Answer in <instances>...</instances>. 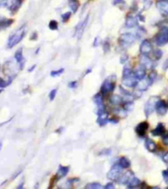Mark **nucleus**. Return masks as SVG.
I'll list each match as a JSON object with an SVG mask.
<instances>
[{"instance_id":"obj_9","label":"nucleus","mask_w":168,"mask_h":189,"mask_svg":"<svg viewBox=\"0 0 168 189\" xmlns=\"http://www.w3.org/2000/svg\"><path fill=\"white\" fill-rule=\"evenodd\" d=\"M152 50V44L151 42L148 40H143V42L141 44V46H140V51H141L142 54L147 55L151 52Z\"/></svg>"},{"instance_id":"obj_20","label":"nucleus","mask_w":168,"mask_h":189,"mask_svg":"<svg viewBox=\"0 0 168 189\" xmlns=\"http://www.w3.org/2000/svg\"><path fill=\"white\" fill-rule=\"evenodd\" d=\"M128 187L129 188H135V187H138L141 185V181H140V179L137 178V177H132L130 179V181L128 182Z\"/></svg>"},{"instance_id":"obj_38","label":"nucleus","mask_w":168,"mask_h":189,"mask_svg":"<svg viewBox=\"0 0 168 189\" xmlns=\"http://www.w3.org/2000/svg\"><path fill=\"white\" fill-rule=\"evenodd\" d=\"M76 85H77V82H76V81H75V82H71V83L69 84V87H70V88H75V87H76Z\"/></svg>"},{"instance_id":"obj_41","label":"nucleus","mask_w":168,"mask_h":189,"mask_svg":"<svg viewBox=\"0 0 168 189\" xmlns=\"http://www.w3.org/2000/svg\"><path fill=\"white\" fill-rule=\"evenodd\" d=\"M168 68V59L167 60H165V62H164V65H163V69L164 70H166Z\"/></svg>"},{"instance_id":"obj_39","label":"nucleus","mask_w":168,"mask_h":189,"mask_svg":"<svg viewBox=\"0 0 168 189\" xmlns=\"http://www.w3.org/2000/svg\"><path fill=\"white\" fill-rule=\"evenodd\" d=\"M122 1H123V0H113V2H112V4H113V5H117V4L121 3Z\"/></svg>"},{"instance_id":"obj_8","label":"nucleus","mask_w":168,"mask_h":189,"mask_svg":"<svg viewBox=\"0 0 168 189\" xmlns=\"http://www.w3.org/2000/svg\"><path fill=\"white\" fill-rule=\"evenodd\" d=\"M114 83L112 82V80H110L109 78L108 79H106L105 81L103 82V84H102V86H101V94H108V93H111L112 91L114 90Z\"/></svg>"},{"instance_id":"obj_16","label":"nucleus","mask_w":168,"mask_h":189,"mask_svg":"<svg viewBox=\"0 0 168 189\" xmlns=\"http://www.w3.org/2000/svg\"><path fill=\"white\" fill-rule=\"evenodd\" d=\"M151 134L155 136H159V135H164L165 134V127L162 123L158 124L155 129L151 131Z\"/></svg>"},{"instance_id":"obj_24","label":"nucleus","mask_w":168,"mask_h":189,"mask_svg":"<svg viewBox=\"0 0 168 189\" xmlns=\"http://www.w3.org/2000/svg\"><path fill=\"white\" fill-rule=\"evenodd\" d=\"M133 107H134V103L132 101H127L125 103H124V106H123V108L126 110V111H130V110H133Z\"/></svg>"},{"instance_id":"obj_36","label":"nucleus","mask_w":168,"mask_h":189,"mask_svg":"<svg viewBox=\"0 0 168 189\" xmlns=\"http://www.w3.org/2000/svg\"><path fill=\"white\" fill-rule=\"evenodd\" d=\"M109 50V44L108 41H105L104 44V51H108Z\"/></svg>"},{"instance_id":"obj_26","label":"nucleus","mask_w":168,"mask_h":189,"mask_svg":"<svg viewBox=\"0 0 168 189\" xmlns=\"http://www.w3.org/2000/svg\"><path fill=\"white\" fill-rule=\"evenodd\" d=\"M86 188H88V189H100V188H102V186H101L100 183L92 182V183L88 184V185L86 186Z\"/></svg>"},{"instance_id":"obj_25","label":"nucleus","mask_w":168,"mask_h":189,"mask_svg":"<svg viewBox=\"0 0 168 189\" xmlns=\"http://www.w3.org/2000/svg\"><path fill=\"white\" fill-rule=\"evenodd\" d=\"M156 72L155 71H151V73H149V75H148V79H147V82H148V84L149 85H151L153 82H155V78H156Z\"/></svg>"},{"instance_id":"obj_28","label":"nucleus","mask_w":168,"mask_h":189,"mask_svg":"<svg viewBox=\"0 0 168 189\" xmlns=\"http://www.w3.org/2000/svg\"><path fill=\"white\" fill-rule=\"evenodd\" d=\"M49 28L51 30H56L58 28V24L56 21H51L50 24H49Z\"/></svg>"},{"instance_id":"obj_27","label":"nucleus","mask_w":168,"mask_h":189,"mask_svg":"<svg viewBox=\"0 0 168 189\" xmlns=\"http://www.w3.org/2000/svg\"><path fill=\"white\" fill-rule=\"evenodd\" d=\"M153 55H155V57L156 59H159V58H161V56H162V51L160 49H156V50L153 51Z\"/></svg>"},{"instance_id":"obj_23","label":"nucleus","mask_w":168,"mask_h":189,"mask_svg":"<svg viewBox=\"0 0 168 189\" xmlns=\"http://www.w3.org/2000/svg\"><path fill=\"white\" fill-rule=\"evenodd\" d=\"M69 5H70V7H71L73 12H76L79 8V2L77 1V0H70Z\"/></svg>"},{"instance_id":"obj_19","label":"nucleus","mask_w":168,"mask_h":189,"mask_svg":"<svg viewBox=\"0 0 168 189\" xmlns=\"http://www.w3.org/2000/svg\"><path fill=\"white\" fill-rule=\"evenodd\" d=\"M107 112L106 111H104V112H102V113H100V114H99V118H97V120H96V122L97 123H99L100 126H103V125H105L106 123H107Z\"/></svg>"},{"instance_id":"obj_40","label":"nucleus","mask_w":168,"mask_h":189,"mask_svg":"<svg viewBox=\"0 0 168 189\" xmlns=\"http://www.w3.org/2000/svg\"><path fill=\"white\" fill-rule=\"evenodd\" d=\"M163 160H164L166 164H168V153L165 156H163Z\"/></svg>"},{"instance_id":"obj_42","label":"nucleus","mask_w":168,"mask_h":189,"mask_svg":"<svg viewBox=\"0 0 168 189\" xmlns=\"http://www.w3.org/2000/svg\"><path fill=\"white\" fill-rule=\"evenodd\" d=\"M167 171H168V168H167Z\"/></svg>"},{"instance_id":"obj_11","label":"nucleus","mask_w":168,"mask_h":189,"mask_svg":"<svg viewBox=\"0 0 168 189\" xmlns=\"http://www.w3.org/2000/svg\"><path fill=\"white\" fill-rule=\"evenodd\" d=\"M148 128V124H147V122H141V123H139L136 127V132H137V134L139 136H144L146 135V132Z\"/></svg>"},{"instance_id":"obj_22","label":"nucleus","mask_w":168,"mask_h":189,"mask_svg":"<svg viewBox=\"0 0 168 189\" xmlns=\"http://www.w3.org/2000/svg\"><path fill=\"white\" fill-rule=\"evenodd\" d=\"M69 172V168L68 167H60L58 169V172H57V177L58 178H61L63 176H65Z\"/></svg>"},{"instance_id":"obj_34","label":"nucleus","mask_w":168,"mask_h":189,"mask_svg":"<svg viewBox=\"0 0 168 189\" xmlns=\"http://www.w3.org/2000/svg\"><path fill=\"white\" fill-rule=\"evenodd\" d=\"M113 188H114L113 183H107L105 185V189H113Z\"/></svg>"},{"instance_id":"obj_13","label":"nucleus","mask_w":168,"mask_h":189,"mask_svg":"<svg viewBox=\"0 0 168 189\" xmlns=\"http://www.w3.org/2000/svg\"><path fill=\"white\" fill-rule=\"evenodd\" d=\"M138 25V17H134V16H129L126 19V23H125V27L126 28H134Z\"/></svg>"},{"instance_id":"obj_2","label":"nucleus","mask_w":168,"mask_h":189,"mask_svg":"<svg viewBox=\"0 0 168 189\" xmlns=\"http://www.w3.org/2000/svg\"><path fill=\"white\" fill-rule=\"evenodd\" d=\"M159 100L160 98L158 97L149 98V100L147 102L146 105H144V114H146V116H149L153 112V110H155L156 103Z\"/></svg>"},{"instance_id":"obj_18","label":"nucleus","mask_w":168,"mask_h":189,"mask_svg":"<svg viewBox=\"0 0 168 189\" xmlns=\"http://www.w3.org/2000/svg\"><path fill=\"white\" fill-rule=\"evenodd\" d=\"M109 102L113 106H120L121 102H122V98L118 94H112L109 98Z\"/></svg>"},{"instance_id":"obj_21","label":"nucleus","mask_w":168,"mask_h":189,"mask_svg":"<svg viewBox=\"0 0 168 189\" xmlns=\"http://www.w3.org/2000/svg\"><path fill=\"white\" fill-rule=\"evenodd\" d=\"M118 164L121 165V168H127L130 167V164H131L130 160L127 158H125V157L120 158L119 160H118Z\"/></svg>"},{"instance_id":"obj_17","label":"nucleus","mask_w":168,"mask_h":189,"mask_svg":"<svg viewBox=\"0 0 168 189\" xmlns=\"http://www.w3.org/2000/svg\"><path fill=\"white\" fill-rule=\"evenodd\" d=\"M140 63H141L142 65H144L146 68L151 67V64H152L151 60L147 57V55H144V54H143L141 56V58H140Z\"/></svg>"},{"instance_id":"obj_6","label":"nucleus","mask_w":168,"mask_h":189,"mask_svg":"<svg viewBox=\"0 0 168 189\" xmlns=\"http://www.w3.org/2000/svg\"><path fill=\"white\" fill-rule=\"evenodd\" d=\"M25 35V32H24V29H20L19 31H17L15 34L13 36L10 37V39H9V41H8V46L9 47H12L14 45H16L19 41L22 40V37H24Z\"/></svg>"},{"instance_id":"obj_15","label":"nucleus","mask_w":168,"mask_h":189,"mask_svg":"<svg viewBox=\"0 0 168 189\" xmlns=\"http://www.w3.org/2000/svg\"><path fill=\"white\" fill-rule=\"evenodd\" d=\"M144 145H146L147 150H148L149 152H155L157 149V146L155 143V141H152L149 138H146V142H144Z\"/></svg>"},{"instance_id":"obj_35","label":"nucleus","mask_w":168,"mask_h":189,"mask_svg":"<svg viewBox=\"0 0 168 189\" xmlns=\"http://www.w3.org/2000/svg\"><path fill=\"white\" fill-rule=\"evenodd\" d=\"M127 59H128L127 56H126V55H123L122 57L120 58V62H121V63H125V62H126V60H127Z\"/></svg>"},{"instance_id":"obj_32","label":"nucleus","mask_w":168,"mask_h":189,"mask_svg":"<svg viewBox=\"0 0 168 189\" xmlns=\"http://www.w3.org/2000/svg\"><path fill=\"white\" fill-rule=\"evenodd\" d=\"M56 92H57V90H52V91H51V93H50V96H49V98L51 101L53 100V98H55V94H56Z\"/></svg>"},{"instance_id":"obj_7","label":"nucleus","mask_w":168,"mask_h":189,"mask_svg":"<svg viewBox=\"0 0 168 189\" xmlns=\"http://www.w3.org/2000/svg\"><path fill=\"white\" fill-rule=\"evenodd\" d=\"M156 8L163 17L168 16V0H158L156 2Z\"/></svg>"},{"instance_id":"obj_33","label":"nucleus","mask_w":168,"mask_h":189,"mask_svg":"<svg viewBox=\"0 0 168 189\" xmlns=\"http://www.w3.org/2000/svg\"><path fill=\"white\" fill-rule=\"evenodd\" d=\"M162 174H163V177L166 180V182H168V171H163L162 172Z\"/></svg>"},{"instance_id":"obj_12","label":"nucleus","mask_w":168,"mask_h":189,"mask_svg":"<svg viewBox=\"0 0 168 189\" xmlns=\"http://www.w3.org/2000/svg\"><path fill=\"white\" fill-rule=\"evenodd\" d=\"M146 69L147 68L144 67V65L140 64V66L136 69V71L134 72L135 76H136L139 79V81H141V80L144 79V76H146Z\"/></svg>"},{"instance_id":"obj_14","label":"nucleus","mask_w":168,"mask_h":189,"mask_svg":"<svg viewBox=\"0 0 168 189\" xmlns=\"http://www.w3.org/2000/svg\"><path fill=\"white\" fill-rule=\"evenodd\" d=\"M133 177V172H127L123 173L122 176H120L119 177V183L122 184H128V182L130 181V179Z\"/></svg>"},{"instance_id":"obj_5","label":"nucleus","mask_w":168,"mask_h":189,"mask_svg":"<svg viewBox=\"0 0 168 189\" xmlns=\"http://www.w3.org/2000/svg\"><path fill=\"white\" fill-rule=\"evenodd\" d=\"M122 83L124 86H126L127 88H135V87H137V85L139 83V79L135 76V74L133 72V73L127 75V76H123Z\"/></svg>"},{"instance_id":"obj_3","label":"nucleus","mask_w":168,"mask_h":189,"mask_svg":"<svg viewBox=\"0 0 168 189\" xmlns=\"http://www.w3.org/2000/svg\"><path fill=\"white\" fill-rule=\"evenodd\" d=\"M135 40H136V37L132 34H129V33H127V34H122L119 37L120 44L123 47H125V48L132 45L135 42Z\"/></svg>"},{"instance_id":"obj_37","label":"nucleus","mask_w":168,"mask_h":189,"mask_svg":"<svg viewBox=\"0 0 168 189\" xmlns=\"http://www.w3.org/2000/svg\"><path fill=\"white\" fill-rule=\"evenodd\" d=\"M6 84H7L6 82H4L2 79H0V88H4L6 86Z\"/></svg>"},{"instance_id":"obj_4","label":"nucleus","mask_w":168,"mask_h":189,"mask_svg":"<svg viewBox=\"0 0 168 189\" xmlns=\"http://www.w3.org/2000/svg\"><path fill=\"white\" fill-rule=\"evenodd\" d=\"M122 169L123 168H121V165L118 163L115 164L107 173V178L110 179V180H118L121 176V172H122Z\"/></svg>"},{"instance_id":"obj_29","label":"nucleus","mask_w":168,"mask_h":189,"mask_svg":"<svg viewBox=\"0 0 168 189\" xmlns=\"http://www.w3.org/2000/svg\"><path fill=\"white\" fill-rule=\"evenodd\" d=\"M70 17H71V13H70V12H67V13L63 14V15H62V21L63 22L68 21L69 19H70Z\"/></svg>"},{"instance_id":"obj_30","label":"nucleus","mask_w":168,"mask_h":189,"mask_svg":"<svg viewBox=\"0 0 168 189\" xmlns=\"http://www.w3.org/2000/svg\"><path fill=\"white\" fill-rule=\"evenodd\" d=\"M21 52H22V50H21V49H20V50H18V51H17V53H16V55H15L16 60L19 61V62H20V61L22 60V57H23V56L21 55Z\"/></svg>"},{"instance_id":"obj_10","label":"nucleus","mask_w":168,"mask_h":189,"mask_svg":"<svg viewBox=\"0 0 168 189\" xmlns=\"http://www.w3.org/2000/svg\"><path fill=\"white\" fill-rule=\"evenodd\" d=\"M155 110L157 111V113L159 115H164L165 113L168 110V106H167V103L164 101H161L159 100L156 103V106H155Z\"/></svg>"},{"instance_id":"obj_31","label":"nucleus","mask_w":168,"mask_h":189,"mask_svg":"<svg viewBox=\"0 0 168 189\" xmlns=\"http://www.w3.org/2000/svg\"><path fill=\"white\" fill-rule=\"evenodd\" d=\"M64 69H60V70H57V71H53V72H51V76H58V75L62 74L63 73Z\"/></svg>"},{"instance_id":"obj_1","label":"nucleus","mask_w":168,"mask_h":189,"mask_svg":"<svg viewBox=\"0 0 168 189\" xmlns=\"http://www.w3.org/2000/svg\"><path fill=\"white\" fill-rule=\"evenodd\" d=\"M155 41L158 46L164 45L168 42V27H162L159 33L155 37Z\"/></svg>"}]
</instances>
